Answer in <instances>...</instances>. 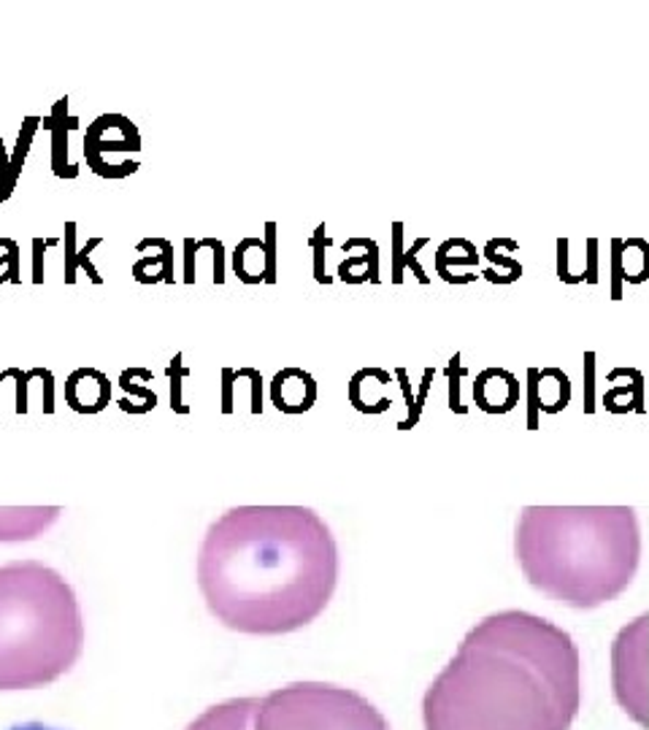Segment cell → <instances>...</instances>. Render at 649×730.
Wrapping results in <instances>:
<instances>
[{"label":"cell","instance_id":"obj_1","mask_svg":"<svg viewBox=\"0 0 649 730\" xmlns=\"http://www.w3.org/2000/svg\"><path fill=\"white\" fill-rule=\"evenodd\" d=\"M196 574L216 623L247 636H284L328 609L339 544L309 506H236L209 525Z\"/></svg>","mask_w":649,"mask_h":730},{"label":"cell","instance_id":"obj_2","mask_svg":"<svg viewBox=\"0 0 649 730\" xmlns=\"http://www.w3.org/2000/svg\"><path fill=\"white\" fill-rule=\"evenodd\" d=\"M582 655L571 633L522 609L480 620L423 695L425 730H571Z\"/></svg>","mask_w":649,"mask_h":730},{"label":"cell","instance_id":"obj_3","mask_svg":"<svg viewBox=\"0 0 649 730\" xmlns=\"http://www.w3.org/2000/svg\"><path fill=\"white\" fill-rule=\"evenodd\" d=\"M517 566L539 592L571 609L623 596L639 572L634 506H526L515 530Z\"/></svg>","mask_w":649,"mask_h":730},{"label":"cell","instance_id":"obj_4","mask_svg":"<svg viewBox=\"0 0 649 730\" xmlns=\"http://www.w3.org/2000/svg\"><path fill=\"white\" fill-rule=\"evenodd\" d=\"M82 649V609L66 576L38 561L0 566V690L52 684Z\"/></svg>","mask_w":649,"mask_h":730},{"label":"cell","instance_id":"obj_5","mask_svg":"<svg viewBox=\"0 0 649 730\" xmlns=\"http://www.w3.org/2000/svg\"><path fill=\"white\" fill-rule=\"evenodd\" d=\"M255 730H390V722L357 690L293 682L260 698Z\"/></svg>","mask_w":649,"mask_h":730},{"label":"cell","instance_id":"obj_6","mask_svg":"<svg viewBox=\"0 0 649 730\" xmlns=\"http://www.w3.org/2000/svg\"><path fill=\"white\" fill-rule=\"evenodd\" d=\"M612 693L636 726L649 728V614H639L614 636Z\"/></svg>","mask_w":649,"mask_h":730},{"label":"cell","instance_id":"obj_7","mask_svg":"<svg viewBox=\"0 0 649 730\" xmlns=\"http://www.w3.org/2000/svg\"><path fill=\"white\" fill-rule=\"evenodd\" d=\"M141 152V133L125 114H101L90 122L84 136L87 168L101 179H125L141 168L135 155Z\"/></svg>","mask_w":649,"mask_h":730},{"label":"cell","instance_id":"obj_8","mask_svg":"<svg viewBox=\"0 0 649 730\" xmlns=\"http://www.w3.org/2000/svg\"><path fill=\"white\" fill-rule=\"evenodd\" d=\"M276 222H266V236H249L236 244L233 252V271L244 284H276L279 273V247Z\"/></svg>","mask_w":649,"mask_h":730},{"label":"cell","instance_id":"obj_9","mask_svg":"<svg viewBox=\"0 0 649 730\" xmlns=\"http://www.w3.org/2000/svg\"><path fill=\"white\" fill-rule=\"evenodd\" d=\"M612 301H623V284H645L649 279V242L645 238H612Z\"/></svg>","mask_w":649,"mask_h":730},{"label":"cell","instance_id":"obj_10","mask_svg":"<svg viewBox=\"0 0 649 730\" xmlns=\"http://www.w3.org/2000/svg\"><path fill=\"white\" fill-rule=\"evenodd\" d=\"M474 403L485 414H509L520 403V379L511 370L489 365L476 374Z\"/></svg>","mask_w":649,"mask_h":730},{"label":"cell","instance_id":"obj_11","mask_svg":"<svg viewBox=\"0 0 649 730\" xmlns=\"http://www.w3.org/2000/svg\"><path fill=\"white\" fill-rule=\"evenodd\" d=\"M271 401L284 414L309 412L317 401V379L309 370L287 365L271 379Z\"/></svg>","mask_w":649,"mask_h":730},{"label":"cell","instance_id":"obj_12","mask_svg":"<svg viewBox=\"0 0 649 730\" xmlns=\"http://www.w3.org/2000/svg\"><path fill=\"white\" fill-rule=\"evenodd\" d=\"M66 401L79 414L104 412L111 401V381L98 368H76L66 379Z\"/></svg>","mask_w":649,"mask_h":730},{"label":"cell","instance_id":"obj_13","mask_svg":"<svg viewBox=\"0 0 649 730\" xmlns=\"http://www.w3.org/2000/svg\"><path fill=\"white\" fill-rule=\"evenodd\" d=\"M60 506H9L0 509V541L14 544V541H33L52 528V522L60 517Z\"/></svg>","mask_w":649,"mask_h":730},{"label":"cell","instance_id":"obj_14","mask_svg":"<svg viewBox=\"0 0 649 730\" xmlns=\"http://www.w3.org/2000/svg\"><path fill=\"white\" fill-rule=\"evenodd\" d=\"M396 381L390 370L377 368H361L352 374L350 385H346V396L350 403L363 414H381L392 407V396H387V387Z\"/></svg>","mask_w":649,"mask_h":730},{"label":"cell","instance_id":"obj_15","mask_svg":"<svg viewBox=\"0 0 649 730\" xmlns=\"http://www.w3.org/2000/svg\"><path fill=\"white\" fill-rule=\"evenodd\" d=\"M260 698H227L209 706L185 730H255Z\"/></svg>","mask_w":649,"mask_h":730},{"label":"cell","instance_id":"obj_16","mask_svg":"<svg viewBox=\"0 0 649 730\" xmlns=\"http://www.w3.org/2000/svg\"><path fill=\"white\" fill-rule=\"evenodd\" d=\"M135 252L144 258L133 262V279L139 284H174V244L168 238H141Z\"/></svg>","mask_w":649,"mask_h":730},{"label":"cell","instance_id":"obj_17","mask_svg":"<svg viewBox=\"0 0 649 730\" xmlns=\"http://www.w3.org/2000/svg\"><path fill=\"white\" fill-rule=\"evenodd\" d=\"M609 385H617L603 392V407L612 414L645 412V376L639 368H612L606 376Z\"/></svg>","mask_w":649,"mask_h":730},{"label":"cell","instance_id":"obj_18","mask_svg":"<svg viewBox=\"0 0 649 730\" xmlns=\"http://www.w3.org/2000/svg\"><path fill=\"white\" fill-rule=\"evenodd\" d=\"M352 249H363V255H352L344 262H339V279L344 284H363L371 282L379 284V244L366 236H352L341 244V252H352Z\"/></svg>","mask_w":649,"mask_h":730},{"label":"cell","instance_id":"obj_19","mask_svg":"<svg viewBox=\"0 0 649 730\" xmlns=\"http://www.w3.org/2000/svg\"><path fill=\"white\" fill-rule=\"evenodd\" d=\"M79 125L76 117L68 114V95L60 98L52 106V114L44 119L42 128H47L52 133V170L57 179H76L79 168L73 163H68V133Z\"/></svg>","mask_w":649,"mask_h":730},{"label":"cell","instance_id":"obj_20","mask_svg":"<svg viewBox=\"0 0 649 730\" xmlns=\"http://www.w3.org/2000/svg\"><path fill=\"white\" fill-rule=\"evenodd\" d=\"M480 258L482 252H476V247L469 238H447L433 255V268L447 284H463L458 273H455V268H469V271L476 268L480 271Z\"/></svg>","mask_w":649,"mask_h":730},{"label":"cell","instance_id":"obj_21","mask_svg":"<svg viewBox=\"0 0 649 730\" xmlns=\"http://www.w3.org/2000/svg\"><path fill=\"white\" fill-rule=\"evenodd\" d=\"M517 252H520V244L515 238H489L482 255L493 262V268L480 271V276H485L493 284H515L522 276V262L511 258Z\"/></svg>","mask_w":649,"mask_h":730},{"label":"cell","instance_id":"obj_22","mask_svg":"<svg viewBox=\"0 0 649 730\" xmlns=\"http://www.w3.org/2000/svg\"><path fill=\"white\" fill-rule=\"evenodd\" d=\"M536 392L541 412L557 414L571 401V379H568V374L563 368L546 365V368H539L536 374Z\"/></svg>","mask_w":649,"mask_h":730},{"label":"cell","instance_id":"obj_23","mask_svg":"<svg viewBox=\"0 0 649 730\" xmlns=\"http://www.w3.org/2000/svg\"><path fill=\"white\" fill-rule=\"evenodd\" d=\"M62 242H66V284H76L79 268H84V271H87L90 282H93V284H104V276H101L98 268H95L93 260H90V252H93V249H98L101 244H104V238H101V236L90 238V242L84 244L82 249H79L76 247V222L68 220L66 222V238H62Z\"/></svg>","mask_w":649,"mask_h":730},{"label":"cell","instance_id":"obj_24","mask_svg":"<svg viewBox=\"0 0 649 730\" xmlns=\"http://www.w3.org/2000/svg\"><path fill=\"white\" fill-rule=\"evenodd\" d=\"M44 125L42 117H25L22 119V128L20 133H16V146H14V155H11V179H9V187L11 192L16 190V181H20L22 176V168H25V160L31 155V144L33 139H36L38 128Z\"/></svg>","mask_w":649,"mask_h":730},{"label":"cell","instance_id":"obj_25","mask_svg":"<svg viewBox=\"0 0 649 730\" xmlns=\"http://www.w3.org/2000/svg\"><path fill=\"white\" fill-rule=\"evenodd\" d=\"M152 379H155V374H152L150 368H141V365L125 368L122 374H119V385H122V390L128 392V396L141 398V407H144V412H152V409L157 407V396L150 390V387H144L146 381H152Z\"/></svg>","mask_w":649,"mask_h":730},{"label":"cell","instance_id":"obj_26","mask_svg":"<svg viewBox=\"0 0 649 730\" xmlns=\"http://www.w3.org/2000/svg\"><path fill=\"white\" fill-rule=\"evenodd\" d=\"M20 284V244L14 238H0V284Z\"/></svg>","mask_w":649,"mask_h":730},{"label":"cell","instance_id":"obj_27","mask_svg":"<svg viewBox=\"0 0 649 730\" xmlns=\"http://www.w3.org/2000/svg\"><path fill=\"white\" fill-rule=\"evenodd\" d=\"M181 361H185V355H181V352H176L174 361L168 363V379H170V407H174V412L185 414L187 407L181 403V381H185L187 376L192 374V370L187 368V365Z\"/></svg>","mask_w":649,"mask_h":730},{"label":"cell","instance_id":"obj_28","mask_svg":"<svg viewBox=\"0 0 649 730\" xmlns=\"http://www.w3.org/2000/svg\"><path fill=\"white\" fill-rule=\"evenodd\" d=\"M463 357H460V352H455L452 357H449L447 363V381H449V409H452L455 414H465L469 409L463 407V401H460V379L465 376V368H463Z\"/></svg>","mask_w":649,"mask_h":730},{"label":"cell","instance_id":"obj_29","mask_svg":"<svg viewBox=\"0 0 649 730\" xmlns=\"http://www.w3.org/2000/svg\"><path fill=\"white\" fill-rule=\"evenodd\" d=\"M311 249H315V279L320 284H330L333 282V276H328V268H324V252H328L330 247V238L324 236V222L317 225V231L311 233Z\"/></svg>","mask_w":649,"mask_h":730},{"label":"cell","instance_id":"obj_30","mask_svg":"<svg viewBox=\"0 0 649 730\" xmlns=\"http://www.w3.org/2000/svg\"><path fill=\"white\" fill-rule=\"evenodd\" d=\"M430 244V238L428 236H420V238H414L412 242V247H406L403 249V268H409V271L414 273V276H417V282L420 284H430V276L428 273H425V268L420 266V249H425Z\"/></svg>","mask_w":649,"mask_h":730},{"label":"cell","instance_id":"obj_31","mask_svg":"<svg viewBox=\"0 0 649 730\" xmlns=\"http://www.w3.org/2000/svg\"><path fill=\"white\" fill-rule=\"evenodd\" d=\"M403 222H392V255H390V262H392V284H401L403 282V249H406V244H403Z\"/></svg>","mask_w":649,"mask_h":730},{"label":"cell","instance_id":"obj_32","mask_svg":"<svg viewBox=\"0 0 649 730\" xmlns=\"http://www.w3.org/2000/svg\"><path fill=\"white\" fill-rule=\"evenodd\" d=\"M238 379L247 381L249 390H252V414H260L263 412V374H260L258 368H249V365H244V368H236Z\"/></svg>","mask_w":649,"mask_h":730},{"label":"cell","instance_id":"obj_33","mask_svg":"<svg viewBox=\"0 0 649 730\" xmlns=\"http://www.w3.org/2000/svg\"><path fill=\"white\" fill-rule=\"evenodd\" d=\"M11 376L16 379V412L25 414L27 412V385H31L33 379H38V374H42V368H16V365H11Z\"/></svg>","mask_w":649,"mask_h":730},{"label":"cell","instance_id":"obj_34","mask_svg":"<svg viewBox=\"0 0 649 730\" xmlns=\"http://www.w3.org/2000/svg\"><path fill=\"white\" fill-rule=\"evenodd\" d=\"M396 381L398 387H401L403 398H406V407H409V417L401 422V431H409V427H414V409H417V392L412 390V381H409V370L406 368H396Z\"/></svg>","mask_w":649,"mask_h":730},{"label":"cell","instance_id":"obj_35","mask_svg":"<svg viewBox=\"0 0 649 730\" xmlns=\"http://www.w3.org/2000/svg\"><path fill=\"white\" fill-rule=\"evenodd\" d=\"M568 249H571V242L568 238H557V279H560L563 284H579L585 282L582 273H574L571 268H568Z\"/></svg>","mask_w":649,"mask_h":730},{"label":"cell","instance_id":"obj_36","mask_svg":"<svg viewBox=\"0 0 649 730\" xmlns=\"http://www.w3.org/2000/svg\"><path fill=\"white\" fill-rule=\"evenodd\" d=\"M595 352H585V412H595Z\"/></svg>","mask_w":649,"mask_h":730},{"label":"cell","instance_id":"obj_37","mask_svg":"<svg viewBox=\"0 0 649 730\" xmlns=\"http://www.w3.org/2000/svg\"><path fill=\"white\" fill-rule=\"evenodd\" d=\"M60 244L57 238H33V284L44 282V252Z\"/></svg>","mask_w":649,"mask_h":730},{"label":"cell","instance_id":"obj_38","mask_svg":"<svg viewBox=\"0 0 649 730\" xmlns=\"http://www.w3.org/2000/svg\"><path fill=\"white\" fill-rule=\"evenodd\" d=\"M536 374L539 368H528V427L536 431L539 427V392H536Z\"/></svg>","mask_w":649,"mask_h":730},{"label":"cell","instance_id":"obj_39","mask_svg":"<svg viewBox=\"0 0 649 730\" xmlns=\"http://www.w3.org/2000/svg\"><path fill=\"white\" fill-rule=\"evenodd\" d=\"M598 238H588L585 242V249H588V255H585V282L588 284H598V279H601V273H598Z\"/></svg>","mask_w":649,"mask_h":730},{"label":"cell","instance_id":"obj_40","mask_svg":"<svg viewBox=\"0 0 649 730\" xmlns=\"http://www.w3.org/2000/svg\"><path fill=\"white\" fill-rule=\"evenodd\" d=\"M233 390H236V368H222V412L225 414H231L236 407Z\"/></svg>","mask_w":649,"mask_h":730},{"label":"cell","instance_id":"obj_41","mask_svg":"<svg viewBox=\"0 0 649 730\" xmlns=\"http://www.w3.org/2000/svg\"><path fill=\"white\" fill-rule=\"evenodd\" d=\"M9 179H11V157H9V152H5L3 136H0V203L11 198Z\"/></svg>","mask_w":649,"mask_h":730},{"label":"cell","instance_id":"obj_42","mask_svg":"<svg viewBox=\"0 0 649 730\" xmlns=\"http://www.w3.org/2000/svg\"><path fill=\"white\" fill-rule=\"evenodd\" d=\"M206 244L214 252V284H225V244L214 236H206Z\"/></svg>","mask_w":649,"mask_h":730},{"label":"cell","instance_id":"obj_43","mask_svg":"<svg viewBox=\"0 0 649 730\" xmlns=\"http://www.w3.org/2000/svg\"><path fill=\"white\" fill-rule=\"evenodd\" d=\"M433 379H436V368H433V365H428V368L423 370V381H420V390H417V409H414V425H417L420 417H423L425 398H428Z\"/></svg>","mask_w":649,"mask_h":730},{"label":"cell","instance_id":"obj_44","mask_svg":"<svg viewBox=\"0 0 649 730\" xmlns=\"http://www.w3.org/2000/svg\"><path fill=\"white\" fill-rule=\"evenodd\" d=\"M201 252V242L196 238H185V282H196V255Z\"/></svg>","mask_w":649,"mask_h":730},{"label":"cell","instance_id":"obj_45","mask_svg":"<svg viewBox=\"0 0 649 730\" xmlns=\"http://www.w3.org/2000/svg\"><path fill=\"white\" fill-rule=\"evenodd\" d=\"M42 381H44V412L52 414L55 412V376H52V370L44 368L42 370Z\"/></svg>","mask_w":649,"mask_h":730},{"label":"cell","instance_id":"obj_46","mask_svg":"<svg viewBox=\"0 0 649 730\" xmlns=\"http://www.w3.org/2000/svg\"><path fill=\"white\" fill-rule=\"evenodd\" d=\"M9 730H57V728L44 726V722H25V726H14V728H9Z\"/></svg>","mask_w":649,"mask_h":730},{"label":"cell","instance_id":"obj_47","mask_svg":"<svg viewBox=\"0 0 649 730\" xmlns=\"http://www.w3.org/2000/svg\"><path fill=\"white\" fill-rule=\"evenodd\" d=\"M5 379H9V374H5V368H0V385H3Z\"/></svg>","mask_w":649,"mask_h":730}]
</instances>
